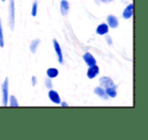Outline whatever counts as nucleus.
<instances>
[{"instance_id": "0eeeda50", "label": "nucleus", "mask_w": 148, "mask_h": 140, "mask_svg": "<svg viewBox=\"0 0 148 140\" xmlns=\"http://www.w3.org/2000/svg\"><path fill=\"white\" fill-rule=\"evenodd\" d=\"M83 60H84L85 63L88 66H92V65H95V64H97V60H95V57H93L90 53H88V52L83 55Z\"/></svg>"}, {"instance_id": "f3484780", "label": "nucleus", "mask_w": 148, "mask_h": 140, "mask_svg": "<svg viewBox=\"0 0 148 140\" xmlns=\"http://www.w3.org/2000/svg\"><path fill=\"white\" fill-rule=\"evenodd\" d=\"M37 10H38V1H34L33 3V8H32V15L33 16H36L37 15Z\"/></svg>"}, {"instance_id": "1a4fd4ad", "label": "nucleus", "mask_w": 148, "mask_h": 140, "mask_svg": "<svg viewBox=\"0 0 148 140\" xmlns=\"http://www.w3.org/2000/svg\"><path fill=\"white\" fill-rule=\"evenodd\" d=\"M133 8H134L133 3H132V4H129L127 7H126L125 10L123 11V17H124V19H129L130 17L133 15Z\"/></svg>"}, {"instance_id": "6ab92c4d", "label": "nucleus", "mask_w": 148, "mask_h": 140, "mask_svg": "<svg viewBox=\"0 0 148 140\" xmlns=\"http://www.w3.org/2000/svg\"><path fill=\"white\" fill-rule=\"evenodd\" d=\"M32 84H33V86H35V85L37 84V78H36L35 76L32 77Z\"/></svg>"}, {"instance_id": "5701e85b", "label": "nucleus", "mask_w": 148, "mask_h": 140, "mask_svg": "<svg viewBox=\"0 0 148 140\" xmlns=\"http://www.w3.org/2000/svg\"><path fill=\"white\" fill-rule=\"evenodd\" d=\"M108 1H113V0H108Z\"/></svg>"}, {"instance_id": "423d86ee", "label": "nucleus", "mask_w": 148, "mask_h": 140, "mask_svg": "<svg viewBox=\"0 0 148 140\" xmlns=\"http://www.w3.org/2000/svg\"><path fill=\"white\" fill-rule=\"evenodd\" d=\"M48 95H49L50 100H51L53 103H55V104L61 103V99H60V95L57 91H53V89H50V91H49V93H48Z\"/></svg>"}, {"instance_id": "39448f33", "label": "nucleus", "mask_w": 148, "mask_h": 140, "mask_svg": "<svg viewBox=\"0 0 148 140\" xmlns=\"http://www.w3.org/2000/svg\"><path fill=\"white\" fill-rule=\"evenodd\" d=\"M99 68L97 64H95V65H92V66H89L88 70H87V77L90 79L95 78V77L99 74Z\"/></svg>"}, {"instance_id": "f257e3e1", "label": "nucleus", "mask_w": 148, "mask_h": 140, "mask_svg": "<svg viewBox=\"0 0 148 140\" xmlns=\"http://www.w3.org/2000/svg\"><path fill=\"white\" fill-rule=\"evenodd\" d=\"M99 83H101V86L105 89L107 95H109L110 97H116V95H117L116 85H115V83H114V81L112 80L110 77H108V76L101 77Z\"/></svg>"}, {"instance_id": "9d476101", "label": "nucleus", "mask_w": 148, "mask_h": 140, "mask_svg": "<svg viewBox=\"0 0 148 140\" xmlns=\"http://www.w3.org/2000/svg\"><path fill=\"white\" fill-rule=\"evenodd\" d=\"M95 95H97L99 97H101L103 100H108L109 99V95H107V93H106V91L103 89L101 86H97V87H95Z\"/></svg>"}, {"instance_id": "aec40b11", "label": "nucleus", "mask_w": 148, "mask_h": 140, "mask_svg": "<svg viewBox=\"0 0 148 140\" xmlns=\"http://www.w3.org/2000/svg\"><path fill=\"white\" fill-rule=\"evenodd\" d=\"M106 39H107V42H109V45H112V39L110 38V36H107Z\"/></svg>"}, {"instance_id": "2eb2a0df", "label": "nucleus", "mask_w": 148, "mask_h": 140, "mask_svg": "<svg viewBox=\"0 0 148 140\" xmlns=\"http://www.w3.org/2000/svg\"><path fill=\"white\" fill-rule=\"evenodd\" d=\"M8 101L10 107H18V102L16 101L14 95H10V99H8Z\"/></svg>"}, {"instance_id": "20e7f679", "label": "nucleus", "mask_w": 148, "mask_h": 140, "mask_svg": "<svg viewBox=\"0 0 148 140\" xmlns=\"http://www.w3.org/2000/svg\"><path fill=\"white\" fill-rule=\"evenodd\" d=\"M53 44H54V49H55L56 54H57V57H58V62H59L60 64H63L64 60H63V55H62L61 47H60L57 40H55V39L53 40Z\"/></svg>"}, {"instance_id": "a211bd4d", "label": "nucleus", "mask_w": 148, "mask_h": 140, "mask_svg": "<svg viewBox=\"0 0 148 140\" xmlns=\"http://www.w3.org/2000/svg\"><path fill=\"white\" fill-rule=\"evenodd\" d=\"M45 82H46V86H47L48 89H52V81H51V79L47 78L45 80Z\"/></svg>"}, {"instance_id": "f03ea898", "label": "nucleus", "mask_w": 148, "mask_h": 140, "mask_svg": "<svg viewBox=\"0 0 148 140\" xmlns=\"http://www.w3.org/2000/svg\"><path fill=\"white\" fill-rule=\"evenodd\" d=\"M15 8H14V0H9V27L10 30H14V21H15Z\"/></svg>"}, {"instance_id": "412c9836", "label": "nucleus", "mask_w": 148, "mask_h": 140, "mask_svg": "<svg viewBox=\"0 0 148 140\" xmlns=\"http://www.w3.org/2000/svg\"><path fill=\"white\" fill-rule=\"evenodd\" d=\"M61 105L63 106V107H66V106H68V104H67V103H65V102H64V103H62Z\"/></svg>"}, {"instance_id": "ddd939ff", "label": "nucleus", "mask_w": 148, "mask_h": 140, "mask_svg": "<svg viewBox=\"0 0 148 140\" xmlns=\"http://www.w3.org/2000/svg\"><path fill=\"white\" fill-rule=\"evenodd\" d=\"M58 73H59V71H58L56 68H49V69L47 70V75L49 78H54V77H57Z\"/></svg>"}, {"instance_id": "dca6fc26", "label": "nucleus", "mask_w": 148, "mask_h": 140, "mask_svg": "<svg viewBox=\"0 0 148 140\" xmlns=\"http://www.w3.org/2000/svg\"><path fill=\"white\" fill-rule=\"evenodd\" d=\"M0 47H4V39H3V30L2 25H1V21H0Z\"/></svg>"}, {"instance_id": "7ed1b4c3", "label": "nucleus", "mask_w": 148, "mask_h": 140, "mask_svg": "<svg viewBox=\"0 0 148 140\" xmlns=\"http://www.w3.org/2000/svg\"><path fill=\"white\" fill-rule=\"evenodd\" d=\"M8 78H5L2 83V104L4 107L8 105Z\"/></svg>"}, {"instance_id": "4468645a", "label": "nucleus", "mask_w": 148, "mask_h": 140, "mask_svg": "<svg viewBox=\"0 0 148 140\" xmlns=\"http://www.w3.org/2000/svg\"><path fill=\"white\" fill-rule=\"evenodd\" d=\"M40 44V40L39 39H36V40H33L31 43V46H29V50H31L32 53H36V51H37V48L38 46H39Z\"/></svg>"}, {"instance_id": "4be33fe9", "label": "nucleus", "mask_w": 148, "mask_h": 140, "mask_svg": "<svg viewBox=\"0 0 148 140\" xmlns=\"http://www.w3.org/2000/svg\"><path fill=\"white\" fill-rule=\"evenodd\" d=\"M1 1H2V2H4V1H5V0H1Z\"/></svg>"}, {"instance_id": "6e6552de", "label": "nucleus", "mask_w": 148, "mask_h": 140, "mask_svg": "<svg viewBox=\"0 0 148 140\" xmlns=\"http://www.w3.org/2000/svg\"><path fill=\"white\" fill-rule=\"evenodd\" d=\"M108 19V25H109V27H113V29H116V27H118V25H119V21H118V19L115 16V15H108L107 17Z\"/></svg>"}, {"instance_id": "f8f14e48", "label": "nucleus", "mask_w": 148, "mask_h": 140, "mask_svg": "<svg viewBox=\"0 0 148 140\" xmlns=\"http://www.w3.org/2000/svg\"><path fill=\"white\" fill-rule=\"evenodd\" d=\"M109 32V27L107 23H101L97 27V34L99 35H106Z\"/></svg>"}, {"instance_id": "9b49d317", "label": "nucleus", "mask_w": 148, "mask_h": 140, "mask_svg": "<svg viewBox=\"0 0 148 140\" xmlns=\"http://www.w3.org/2000/svg\"><path fill=\"white\" fill-rule=\"evenodd\" d=\"M60 10H61L62 15H66L69 10V2L67 0H62L61 4H60Z\"/></svg>"}]
</instances>
